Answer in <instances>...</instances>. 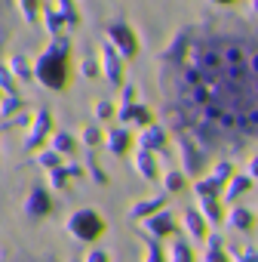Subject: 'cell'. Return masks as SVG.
<instances>
[{
	"label": "cell",
	"mask_w": 258,
	"mask_h": 262,
	"mask_svg": "<svg viewBox=\"0 0 258 262\" xmlns=\"http://www.w3.org/2000/svg\"><path fill=\"white\" fill-rule=\"evenodd\" d=\"M166 185H169V188H178V185H182V176H175V173H172V176L166 179Z\"/></svg>",
	"instance_id": "7c38bea8"
},
{
	"label": "cell",
	"mask_w": 258,
	"mask_h": 262,
	"mask_svg": "<svg viewBox=\"0 0 258 262\" xmlns=\"http://www.w3.org/2000/svg\"><path fill=\"white\" fill-rule=\"evenodd\" d=\"M111 148L120 155V151H126L129 148V133H123V129H117V133H111Z\"/></svg>",
	"instance_id": "5b68a950"
},
{
	"label": "cell",
	"mask_w": 258,
	"mask_h": 262,
	"mask_svg": "<svg viewBox=\"0 0 258 262\" xmlns=\"http://www.w3.org/2000/svg\"><path fill=\"white\" fill-rule=\"evenodd\" d=\"M34 74L40 77L43 86H65V80H68V50H65L62 40L49 43V50L34 65Z\"/></svg>",
	"instance_id": "6da1fadb"
},
{
	"label": "cell",
	"mask_w": 258,
	"mask_h": 262,
	"mask_svg": "<svg viewBox=\"0 0 258 262\" xmlns=\"http://www.w3.org/2000/svg\"><path fill=\"white\" fill-rule=\"evenodd\" d=\"M108 114H111V105H101V102H98V105H95V117H108Z\"/></svg>",
	"instance_id": "9c48e42d"
},
{
	"label": "cell",
	"mask_w": 258,
	"mask_h": 262,
	"mask_svg": "<svg viewBox=\"0 0 258 262\" xmlns=\"http://www.w3.org/2000/svg\"><path fill=\"white\" fill-rule=\"evenodd\" d=\"M111 40H117V50L123 56H136L139 43H136V34L129 31L126 25H111Z\"/></svg>",
	"instance_id": "7a4b0ae2"
},
{
	"label": "cell",
	"mask_w": 258,
	"mask_h": 262,
	"mask_svg": "<svg viewBox=\"0 0 258 262\" xmlns=\"http://www.w3.org/2000/svg\"><path fill=\"white\" fill-rule=\"evenodd\" d=\"M139 164H142V173H145V176H154V173H157V164H154V158H148V151L139 155Z\"/></svg>",
	"instance_id": "8992f818"
},
{
	"label": "cell",
	"mask_w": 258,
	"mask_h": 262,
	"mask_svg": "<svg viewBox=\"0 0 258 262\" xmlns=\"http://www.w3.org/2000/svg\"><path fill=\"white\" fill-rule=\"evenodd\" d=\"M139 145H142L145 151H151V148H163V145H166V133H163V126H151V129H145L142 139H139Z\"/></svg>",
	"instance_id": "3957f363"
},
{
	"label": "cell",
	"mask_w": 258,
	"mask_h": 262,
	"mask_svg": "<svg viewBox=\"0 0 258 262\" xmlns=\"http://www.w3.org/2000/svg\"><path fill=\"white\" fill-rule=\"evenodd\" d=\"M101 53H105V74H108V80H114V83H117V80H120V74H117V59L111 56V50H108V47H105Z\"/></svg>",
	"instance_id": "277c9868"
},
{
	"label": "cell",
	"mask_w": 258,
	"mask_h": 262,
	"mask_svg": "<svg viewBox=\"0 0 258 262\" xmlns=\"http://www.w3.org/2000/svg\"><path fill=\"white\" fill-rule=\"evenodd\" d=\"M40 161H43V164H56V161H59V155H56V151H46Z\"/></svg>",
	"instance_id": "8fae6325"
},
{
	"label": "cell",
	"mask_w": 258,
	"mask_h": 262,
	"mask_svg": "<svg viewBox=\"0 0 258 262\" xmlns=\"http://www.w3.org/2000/svg\"><path fill=\"white\" fill-rule=\"evenodd\" d=\"M34 10H37V0H22V13H25L28 19L34 16Z\"/></svg>",
	"instance_id": "ba28073f"
},
{
	"label": "cell",
	"mask_w": 258,
	"mask_h": 262,
	"mask_svg": "<svg viewBox=\"0 0 258 262\" xmlns=\"http://www.w3.org/2000/svg\"><path fill=\"white\" fill-rule=\"evenodd\" d=\"M252 10H255V13H258V0H252Z\"/></svg>",
	"instance_id": "5bb4252c"
},
{
	"label": "cell",
	"mask_w": 258,
	"mask_h": 262,
	"mask_svg": "<svg viewBox=\"0 0 258 262\" xmlns=\"http://www.w3.org/2000/svg\"><path fill=\"white\" fill-rule=\"evenodd\" d=\"M56 148H59V151H71V148H74V139L62 133V136H56Z\"/></svg>",
	"instance_id": "52a82bcc"
},
{
	"label": "cell",
	"mask_w": 258,
	"mask_h": 262,
	"mask_svg": "<svg viewBox=\"0 0 258 262\" xmlns=\"http://www.w3.org/2000/svg\"><path fill=\"white\" fill-rule=\"evenodd\" d=\"M83 139H86V142H95V139H98V129H95V126H89L86 133H83Z\"/></svg>",
	"instance_id": "30bf717a"
},
{
	"label": "cell",
	"mask_w": 258,
	"mask_h": 262,
	"mask_svg": "<svg viewBox=\"0 0 258 262\" xmlns=\"http://www.w3.org/2000/svg\"><path fill=\"white\" fill-rule=\"evenodd\" d=\"M249 173H252V176H258V155L249 161Z\"/></svg>",
	"instance_id": "4fadbf2b"
},
{
	"label": "cell",
	"mask_w": 258,
	"mask_h": 262,
	"mask_svg": "<svg viewBox=\"0 0 258 262\" xmlns=\"http://www.w3.org/2000/svg\"><path fill=\"white\" fill-rule=\"evenodd\" d=\"M215 4H234V0H215Z\"/></svg>",
	"instance_id": "9a60e30c"
}]
</instances>
